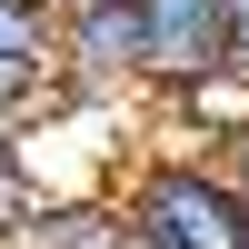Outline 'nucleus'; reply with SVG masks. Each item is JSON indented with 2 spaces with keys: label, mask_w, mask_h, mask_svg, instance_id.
I'll use <instances>...</instances> for the list:
<instances>
[{
  "label": "nucleus",
  "mask_w": 249,
  "mask_h": 249,
  "mask_svg": "<svg viewBox=\"0 0 249 249\" xmlns=\"http://www.w3.org/2000/svg\"><path fill=\"white\" fill-rule=\"evenodd\" d=\"M120 230L130 249H249V190L219 150H160L120 179Z\"/></svg>",
  "instance_id": "obj_1"
},
{
  "label": "nucleus",
  "mask_w": 249,
  "mask_h": 249,
  "mask_svg": "<svg viewBox=\"0 0 249 249\" xmlns=\"http://www.w3.org/2000/svg\"><path fill=\"white\" fill-rule=\"evenodd\" d=\"M0 60L50 70V0H0Z\"/></svg>",
  "instance_id": "obj_7"
},
{
  "label": "nucleus",
  "mask_w": 249,
  "mask_h": 249,
  "mask_svg": "<svg viewBox=\"0 0 249 249\" xmlns=\"http://www.w3.org/2000/svg\"><path fill=\"white\" fill-rule=\"evenodd\" d=\"M50 110H60V80L30 60H0V130H40Z\"/></svg>",
  "instance_id": "obj_5"
},
{
  "label": "nucleus",
  "mask_w": 249,
  "mask_h": 249,
  "mask_svg": "<svg viewBox=\"0 0 249 249\" xmlns=\"http://www.w3.org/2000/svg\"><path fill=\"white\" fill-rule=\"evenodd\" d=\"M30 199H50V190H40V170H30V150H20V130H0V249H10L20 219H30Z\"/></svg>",
  "instance_id": "obj_6"
},
{
  "label": "nucleus",
  "mask_w": 249,
  "mask_h": 249,
  "mask_svg": "<svg viewBox=\"0 0 249 249\" xmlns=\"http://www.w3.org/2000/svg\"><path fill=\"white\" fill-rule=\"evenodd\" d=\"M170 110L199 130V150H230V140L249 130V80H239V70H210V80H190Z\"/></svg>",
  "instance_id": "obj_4"
},
{
  "label": "nucleus",
  "mask_w": 249,
  "mask_h": 249,
  "mask_svg": "<svg viewBox=\"0 0 249 249\" xmlns=\"http://www.w3.org/2000/svg\"><path fill=\"white\" fill-rule=\"evenodd\" d=\"M10 249H130V230H120L110 199H30Z\"/></svg>",
  "instance_id": "obj_3"
},
{
  "label": "nucleus",
  "mask_w": 249,
  "mask_h": 249,
  "mask_svg": "<svg viewBox=\"0 0 249 249\" xmlns=\"http://www.w3.org/2000/svg\"><path fill=\"white\" fill-rule=\"evenodd\" d=\"M219 160H230V179L249 190V130H239V140H230V150H219Z\"/></svg>",
  "instance_id": "obj_9"
},
{
  "label": "nucleus",
  "mask_w": 249,
  "mask_h": 249,
  "mask_svg": "<svg viewBox=\"0 0 249 249\" xmlns=\"http://www.w3.org/2000/svg\"><path fill=\"white\" fill-rule=\"evenodd\" d=\"M50 10H90V0H50Z\"/></svg>",
  "instance_id": "obj_10"
},
{
  "label": "nucleus",
  "mask_w": 249,
  "mask_h": 249,
  "mask_svg": "<svg viewBox=\"0 0 249 249\" xmlns=\"http://www.w3.org/2000/svg\"><path fill=\"white\" fill-rule=\"evenodd\" d=\"M219 40H230V70L249 80V0H219Z\"/></svg>",
  "instance_id": "obj_8"
},
{
  "label": "nucleus",
  "mask_w": 249,
  "mask_h": 249,
  "mask_svg": "<svg viewBox=\"0 0 249 249\" xmlns=\"http://www.w3.org/2000/svg\"><path fill=\"white\" fill-rule=\"evenodd\" d=\"M140 20V90L179 100L190 80L230 70V40H219V0H130Z\"/></svg>",
  "instance_id": "obj_2"
}]
</instances>
